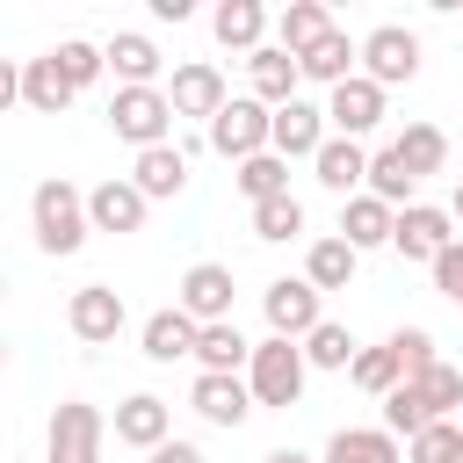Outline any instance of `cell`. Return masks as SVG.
Listing matches in <instances>:
<instances>
[{
  "label": "cell",
  "instance_id": "1",
  "mask_svg": "<svg viewBox=\"0 0 463 463\" xmlns=\"http://www.w3.org/2000/svg\"><path fill=\"white\" fill-rule=\"evenodd\" d=\"M29 232H36V253H51V260L80 253L87 232H94V217H87V188H72L65 174H43L36 195H29Z\"/></svg>",
  "mask_w": 463,
  "mask_h": 463
},
{
  "label": "cell",
  "instance_id": "2",
  "mask_svg": "<svg viewBox=\"0 0 463 463\" xmlns=\"http://www.w3.org/2000/svg\"><path fill=\"white\" fill-rule=\"evenodd\" d=\"M304 376H311V362H304V340H253V362H246V383H253V405L260 412H289L297 398H304Z\"/></svg>",
  "mask_w": 463,
  "mask_h": 463
},
{
  "label": "cell",
  "instance_id": "3",
  "mask_svg": "<svg viewBox=\"0 0 463 463\" xmlns=\"http://www.w3.org/2000/svg\"><path fill=\"white\" fill-rule=\"evenodd\" d=\"M174 101L166 87H116L109 94V130L130 145V152H152V145H174Z\"/></svg>",
  "mask_w": 463,
  "mask_h": 463
},
{
  "label": "cell",
  "instance_id": "4",
  "mask_svg": "<svg viewBox=\"0 0 463 463\" xmlns=\"http://www.w3.org/2000/svg\"><path fill=\"white\" fill-rule=\"evenodd\" d=\"M203 137H210V152H217V159L246 166V159L275 152V109H268V101H253V94H232V101L217 109V123H210Z\"/></svg>",
  "mask_w": 463,
  "mask_h": 463
},
{
  "label": "cell",
  "instance_id": "5",
  "mask_svg": "<svg viewBox=\"0 0 463 463\" xmlns=\"http://www.w3.org/2000/svg\"><path fill=\"white\" fill-rule=\"evenodd\" d=\"M101 441H109L101 405L58 398V412H51V427H43V463H101Z\"/></svg>",
  "mask_w": 463,
  "mask_h": 463
},
{
  "label": "cell",
  "instance_id": "6",
  "mask_svg": "<svg viewBox=\"0 0 463 463\" xmlns=\"http://www.w3.org/2000/svg\"><path fill=\"white\" fill-rule=\"evenodd\" d=\"M260 311H268V333L275 340H311L326 326V289H311L304 275H275L260 289Z\"/></svg>",
  "mask_w": 463,
  "mask_h": 463
},
{
  "label": "cell",
  "instance_id": "7",
  "mask_svg": "<svg viewBox=\"0 0 463 463\" xmlns=\"http://www.w3.org/2000/svg\"><path fill=\"white\" fill-rule=\"evenodd\" d=\"M174 304H181L195 326H224L232 304H239V275H232L224 260H195V268L174 282Z\"/></svg>",
  "mask_w": 463,
  "mask_h": 463
},
{
  "label": "cell",
  "instance_id": "8",
  "mask_svg": "<svg viewBox=\"0 0 463 463\" xmlns=\"http://www.w3.org/2000/svg\"><path fill=\"white\" fill-rule=\"evenodd\" d=\"M362 72H369L376 87H405V80H420V36H412L405 22H376V29L362 36Z\"/></svg>",
  "mask_w": 463,
  "mask_h": 463
},
{
  "label": "cell",
  "instance_id": "9",
  "mask_svg": "<svg viewBox=\"0 0 463 463\" xmlns=\"http://www.w3.org/2000/svg\"><path fill=\"white\" fill-rule=\"evenodd\" d=\"M166 101H174V116H188V123H217V109L232 101V87H224V72L210 65V58H181L174 65V80H166Z\"/></svg>",
  "mask_w": 463,
  "mask_h": 463
},
{
  "label": "cell",
  "instance_id": "10",
  "mask_svg": "<svg viewBox=\"0 0 463 463\" xmlns=\"http://www.w3.org/2000/svg\"><path fill=\"white\" fill-rule=\"evenodd\" d=\"M65 326H72V340H87V347H109V340L130 326V304H123V289H109V282H87V289H72V304H65Z\"/></svg>",
  "mask_w": 463,
  "mask_h": 463
},
{
  "label": "cell",
  "instance_id": "11",
  "mask_svg": "<svg viewBox=\"0 0 463 463\" xmlns=\"http://www.w3.org/2000/svg\"><path fill=\"white\" fill-rule=\"evenodd\" d=\"M383 94H391V87H376L369 72H354L347 87H333V94H326V123H333V137H354V145H362V137L383 123V109H391Z\"/></svg>",
  "mask_w": 463,
  "mask_h": 463
},
{
  "label": "cell",
  "instance_id": "12",
  "mask_svg": "<svg viewBox=\"0 0 463 463\" xmlns=\"http://www.w3.org/2000/svg\"><path fill=\"white\" fill-rule=\"evenodd\" d=\"M449 239H463V232H456V217H449L441 203H412V210H398L391 253H398V260H420V268H434V253H441Z\"/></svg>",
  "mask_w": 463,
  "mask_h": 463
},
{
  "label": "cell",
  "instance_id": "13",
  "mask_svg": "<svg viewBox=\"0 0 463 463\" xmlns=\"http://www.w3.org/2000/svg\"><path fill=\"white\" fill-rule=\"evenodd\" d=\"M145 188L130 181V174H109V181H94L87 188V217H94V232H116V239H130V232H145Z\"/></svg>",
  "mask_w": 463,
  "mask_h": 463
},
{
  "label": "cell",
  "instance_id": "14",
  "mask_svg": "<svg viewBox=\"0 0 463 463\" xmlns=\"http://www.w3.org/2000/svg\"><path fill=\"white\" fill-rule=\"evenodd\" d=\"M109 427H116V441H123V449H145V456H152V449H166V441H174V405H166L159 391H130V398L116 405V420H109Z\"/></svg>",
  "mask_w": 463,
  "mask_h": 463
},
{
  "label": "cell",
  "instance_id": "15",
  "mask_svg": "<svg viewBox=\"0 0 463 463\" xmlns=\"http://www.w3.org/2000/svg\"><path fill=\"white\" fill-rule=\"evenodd\" d=\"M188 405H195L210 427H246V420L260 412L246 376H203V369H195V383H188Z\"/></svg>",
  "mask_w": 463,
  "mask_h": 463
},
{
  "label": "cell",
  "instance_id": "16",
  "mask_svg": "<svg viewBox=\"0 0 463 463\" xmlns=\"http://www.w3.org/2000/svg\"><path fill=\"white\" fill-rule=\"evenodd\" d=\"M326 137H333L326 101H304V94H297L289 109H275V152H282V159H318Z\"/></svg>",
  "mask_w": 463,
  "mask_h": 463
},
{
  "label": "cell",
  "instance_id": "17",
  "mask_svg": "<svg viewBox=\"0 0 463 463\" xmlns=\"http://www.w3.org/2000/svg\"><path fill=\"white\" fill-rule=\"evenodd\" d=\"M268 29H275V22H268V7H260V0H217V14H210V36H217L224 51H239V58L268 51V43H275Z\"/></svg>",
  "mask_w": 463,
  "mask_h": 463
},
{
  "label": "cell",
  "instance_id": "18",
  "mask_svg": "<svg viewBox=\"0 0 463 463\" xmlns=\"http://www.w3.org/2000/svg\"><path fill=\"white\" fill-rule=\"evenodd\" d=\"M297 65H304V80H311V87H326V94H333V87H347V80L362 72V43H354L347 29H326Z\"/></svg>",
  "mask_w": 463,
  "mask_h": 463
},
{
  "label": "cell",
  "instance_id": "19",
  "mask_svg": "<svg viewBox=\"0 0 463 463\" xmlns=\"http://www.w3.org/2000/svg\"><path fill=\"white\" fill-rule=\"evenodd\" d=\"M101 51H109V72H116V87H159V72H166L159 43H152V36H137V29H116Z\"/></svg>",
  "mask_w": 463,
  "mask_h": 463
},
{
  "label": "cell",
  "instance_id": "20",
  "mask_svg": "<svg viewBox=\"0 0 463 463\" xmlns=\"http://www.w3.org/2000/svg\"><path fill=\"white\" fill-rule=\"evenodd\" d=\"M246 80H253V101L289 109V101H297V87H304V65H297L282 43H268V51H253V58H246Z\"/></svg>",
  "mask_w": 463,
  "mask_h": 463
},
{
  "label": "cell",
  "instance_id": "21",
  "mask_svg": "<svg viewBox=\"0 0 463 463\" xmlns=\"http://www.w3.org/2000/svg\"><path fill=\"white\" fill-rule=\"evenodd\" d=\"M311 174H318V188H333V195L347 203V195L369 188V145H354V137H326V152L311 159Z\"/></svg>",
  "mask_w": 463,
  "mask_h": 463
},
{
  "label": "cell",
  "instance_id": "22",
  "mask_svg": "<svg viewBox=\"0 0 463 463\" xmlns=\"http://www.w3.org/2000/svg\"><path fill=\"white\" fill-rule=\"evenodd\" d=\"M391 232H398V210H391V203H376L369 188L340 203V239H347L354 253H376V246H391Z\"/></svg>",
  "mask_w": 463,
  "mask_h": 463
},
{
  "label": "cell",
  "instance_id": "23",
  "mask_svg": "<svg viewBox=\"0 0 463 463\" xmlns=\"http://www.w3.org/2000/svg\"><path fill=\"white\" fill-rule=\"evenodd\" d=\"M145 362H195V340H203V326L181 311V304H166V311H152L145 318Z\"/></svg>",
  "mask_w": 463,
  "mask_h": 463
},
{
  "label": "cell",
  "instance_id": "24",
  "mask_svg": "<svg viewBox=\"0 0 463 463\" xmlns=\"http://www.w3.org/2000/svg\"><path fill=\"white\" fill-rule=\"evenodd\" d=\"M80 101V87L58 72V58L43 51V58H22V109H36V116H65Z\"/></svg>",
  "mask_w": 463,
  "mask_h": 463
},
{
  "label": "cell",
  "instance_id": "25",
  "mask_svg": "<svg viewBox=\"0 0 463 463\" xmlns=\"http://www.w3.org/2000/svg\"><path fill=\"white\" fill-rule=\"evenodd\" d=\"M130 181L145 188V203H174L188 188V152L181 145H152V152L130 159Z\"/></svg>",
  "mask_w": 463,
  "mask_h": 463
},
{
  "label": "cell",
  "instance_id": "26",
  "mask_svg": "<svg viewBox=\"0 0 463 463\" xmlns=\"http://www.w3.org/2000/svg\"><path fill=\"white\" fill-rule=\"evenodd\" d=\"M246 362H253V340L239 333V318L203 326V340H195V369L203 376H246Z\"/></svg>",
  "mask_w": 463,
  "mask_h": 463
},
{
  "label": "cell",
  "instance_id": "27",
  "mask_svg": "<svg viewBox=\"0 0 463 463\" xmlns=\"http://www.w3.org/2000/svg\"><path fill=\"white\" fill-rule=\"evenodd\" d=\"M354 268H362V253H354L340 232H326V239L304 246V282H311V289H347Z\"/></svg>",
  "mask_w": 463,
  "mask_h": 463
},
{
  "label": "cell",
  "instance_id": "28",
  "mask_svg": "<svg viewBox=\"0 0 463 463\" xmlns=\"http://www.w3.org/2000/svg\"><path fill=\"white\" fill-rule=\"evenodd\" d=\"M326 463H405V449L391 427H333Z\"/></svg>",
  "mask_w": 463,
  "mask_h": 463
},
{
  "label": "cell",
  "instance_id": "29",
  "mask_svg": "<svg viewBox=\"0 0 463 463\" xmlns=\"http://www.w3.org/2000/svg\"><path fill=\"white\" fill-rule=\"evenodd\" d=\"M326 29H340V22L326 14V0H289V7L275 14V43H282L289 58H304V51H311Z\"/></svg>",
  "mask_w": 463,
  "mask_h": 463
},
{
  "label": "cell",
  "instance_id": "30",
  "mask_svg": "<svg viewBox=\"0 0 463 463\" xmlns=\"http://www.w3.org/2000/svg\"><path fill=\"white\" fill-rule=\"evenodd\" d=\"M391 145H398V159H405V166H412L420 181L449 166V130H441V123H427V116H420V123H405V130H398Z\"/></svg>",
  "mask_w": 463,
  "mask_h": 463
},
{
  "label": "cell",
  "instance_id": "31",
  "mask_svg": "<svg viewBox=\"0 0 463 463\" xmlns=\"http://www.w3.org/2000/svg\"><path fill=\"white\" fill-rule=\"evenodd\" d=\"M412 188H420V174L398 159V145L369 152V195H376V203H391V210H412V203H420Z\"/></svg>",
  "mask_w": 463,
  "mask_h": 463
},
{
  "label": "cell",
  "instance_id": "32",
  "mask_svg": "<svg viewBox=\"0 0 463 463\" xmlns=\"http://www.w3.org/2000/svg\"><path fill=\"white\" fill-rule=\"evenodd\" d=\"M232 181H239V195L260 210V203H275V195H289V159L282 152H260V159H246V166H232Z\"/></svg>",
  "mask_w": 463,
  "mask_h": 463
},
{
  "label": "cell",
  "instance_id": "33",
  "mask_svg": "<svg viewBox=\"0 0 463 463\" xmlns=\"http://www.w3.org/2000/svg\"><path fill=\"white\" fill-rule=\"evenodd\" d=\"M347 383H354V391H369V398H391V391L405 383V362L391 354V340H383V347H362V354H354V369H347Z\"/></svg>",
  "mask_w": 463,
  "mask_h": 463
},
{
  "label": "cell",
  "instance_id": "34",
  "mask_svg": "<svg viewBox=\"0 0 463 463\" xmlns=\"http://www.w3.org/2000/svg\"><path fill=\"white\" fill-rule=\"evenodd\" d=\"M354 354H362V347H354V333H347L340 318H326V326L304 340V362H311V369H333V376H347V369H354Z\"/></svg>",
  "mask_w": 463,
  "mask_h": 463
},
{
  "label": "cell",
  "instance_id": "35",
  "mask_svg": "<svg viewBox=\"0 0 463 463\" xmlns=\"http://www.w3.org/2000/svg\"><path fill=\"white\" fill-rule=\"evenodd\" d=\"M51 58H58V72H65L72 87H94V80L109 72V51H101V43H87V36H65V43H51Z\"/></svg>",
  "mask_w": 463,
  "mask_h": 463
},
{
  "label": "cell",
  "instance_id": "36",
  "mask_svg": "<svg viewBox=\"0 0 463 463\" xmlns=\"http://www.w3.org/2000/svg\"><path fill=\"white\" fill-rule=\"evenodd\" d=\"M412 391L427 398L434 420H456V412H463V369H449V362H434L427 376H412Z\"/></svg>",
  "mask_w": 463,
  "mask_h": 463
},
{
  "label": "cell",
  "instance_id": "37",
  "mask_svg": "<svg viewBox=\"0 0 463 463\" xmlns=\"http://www.w3.org/2000/svg\"><path fill=\"white\" fill-rule=\"evenodd\" d=\"M383 427H391L398 441H412V434H427V427H434V412H427V398H420L412 383H398V391L383 398Z\"/></svg>",
  "mask_w": 463,
  "mask_h": 463
},
{
  "label": "cell",
  "instance_id": "38",
  "mask_svg": "<svg viewBox=\"0 0 463 463\" xmlns=\"http://www.w3.org/2000/svg\"><path fill=\"white\" fill-rule=\"evenodd\" d=\"M297 232H304V203H297V195H275V203L253 210V239L282 246V239H297Z\"/></svg>",
  "mask_w": 463,
  "mask_h": 463
},
{
  "label": "cell",
  "instance_id": "39",
  "mask_svg": "<svg viewBox=\"0 0 463 463\" xmlns=\"http://www.w3.org/2000/svg\"><path fill=\"white\" fill-rule=\"evenodd\" d=\"M456 449H463V420H434L427 434L405 441V463H456Z\"/></svg>",
  "mask_w": 463,
  "mask_h": 463
},
{
  "label": "cell",
  "instance_id": "40",
  "mask_svg": "<svg viewBox=\"0 0 463 463\" xmlns=\"http://www.w3.org/2000/svg\"><path fill=\"white\" fill-rule=\"evenodd\" d=\"M391 354L405 362V383H412V376H427V369L441 362V354H434V333H427V326H398V333H391Z\"/></svg>",
  "mask_w": 463,
  "mask_h": 463
},
{
  "label": "cell",
  "instance_id": "41",
  "mask_svg": "<svg viewBox=\"0 0 463 463\" xmlns=\"http://www.w3.org/2000/svg\"><path fill=\"white\" fill-rule=\"evenodd\" d=\"M427 275H434V289L456 304V297H463V239H449V246L434 253V268H427Z\"/></svg>",
  "mask_w": 463,
  "mask_h": 463
},
{
  "label": "cell",
  "instance_id": "42",
  "mask_svg": "<svg viewBox=\"0 0 463 463\" xmlns=\"http://www.w3.org/2000/svg\"><path fill=\"white\" fill-rule=\"evenodd\" d=\"M145 463H203V449H195V441H181V434H174V441H166V449H152V456H145Z\"/></svg>",
  "mask_w": 463,
  "mask_h": 463
},
{
  "label": "cell",
  "instance_id": "43",
  "mask_svg": "<svg viewBox=\"0 0 463 463\" xmlns=\"http://www.w3.org/2000/svg\"><path fill=\"white\" fill-rule=\"evenodd\" d=\"M152 14H159V22H188L195 7H188V0H152Z\"/></svg>",
  "mask_w": 463,
  "mask_h": 463
},
{
  "label": "cell",
  "instance_id": "44",
  "mask_svg": "<svg viewBox=\"0 0 463 463\" xmlns=\"http://www.w3.org/2000/svg\"><path fill=\"white\" fill-rule=\"evenodd\" d=\"M260 463H326V456H304V449H268Z\"/></svg>",
  "mask_w": 463,
  "mask_h": 463
},
{
  "label": "cell",
  "instance_id": "45",
  "mask_svg": "<svg viewBox=\"0 0 463 463\" xmlns=\"http://www.w3.org/2000/svg\"><path fill=\"white\" fill-rule=\"evenodd\" d=\"M449 217L463 224V174H456V195H449Z\"/></svg>",
  "mask_w": 463,
  "mask_h": 463
},
{
  "label": "cell",
  "instance_id": "46",
  "mask_svg": "<svg viewBox=\"0 0 463 463\" xmlns=\"http://www.w3.org/2000/svg\"><path fill=\"white\" fill-rule=\"evenodd\" d=\"M456 463H463V449H456Z\"/></svg>",
  "mask_w": 463,
  "mask_h": 463
},
{
  "label": "cell",
  "instance_id": "47",
  "mask_svg": "<svg viewBox=\"0 0 463 463\" xmlns=\"http://www.w3.org/2000/svg\"><path fill=\"white\" fill-rule=\"evenodd\" d=\"M456 311H463V297H456Z\"/></svg>",
  "mask_w": 463,
  "mask_h": 463
}]
</instances>
